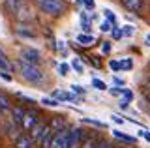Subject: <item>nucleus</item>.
<instances>
[{
    "mask_svg": "<svg viewBox=\"0 0 150 148\" xmlns=\"http://www.w3.org/2000/svg\"><path fill=\"white\" fill-rule=\"evenodd\" d=\"M2 4H4V10L15 19V23H30L36 17L28 0H4Z\"/></svg>",
    "mask_w": 150,
    "mask_h": 148,
    "instance_id": "f257e3e1",
    "label": "nucleus"
},
{
    "mask_svg": "<svg viewBox=\"0 0 150 148\" xmlns=\"http://www.w3.org/2000/svg\"><path fill=\"white\" fill-rule=\"evenodd\" d=\"M13 66H15L19 77H21L23 81L30 82V85H43L45 82V73L41 71L40 66H34V64H26V62H21V60H17V62H13Z\"/></svg>",
    "mask_w": 150,
    "mask_h": 148,
    "instance_id": "f03ea898",
    "label": "nucleus"
},
{
    "mask_svg": "<svg viewBox=\"0 0 150 148\" xmlns=\"http://www.w3.org/2000/svg\"><path fill=\"white\" fill-rule=\"evenodd\" d=\"M38 10L45 13L47 17H60L68 11V2L66 0H34Z\"/></svg>",
    "mask_w": 150,
    "mask_h": 148,
    "instance_id": "7ed1b4c3",
    "label": "nucleus"
},
{
    "mask_svg": "<svg viewBox=\"0 0 150 148\" xmlns=\"http://www.w3.org/2000/svg\"><path fill=\"white\" fill-rule=\"evenodd\" d=\"M19 60L26 64H34V66H40L43 62V56H41V51L36 47H23L19 49Z\"/></svg>",
    "mask_w": 150,
    "mask_h": 148,
    "instance_id": "20e7f679",
    "label": "nucleus"
},
{
    "mask_svg": "<svg viewBox=\"0 0 150 148\" xmlns=\"http://www.w3.org/2000/svg\"><path fill=\"white\" fill-rule=\"evenodd\" d=\"M13 32H15V36L25 38V39H36L38 38V32L30 23H15L13 25Z\"/></svg>",
    "mask_w": 150,
    "mask_h": 148,
    "instance_id": "39448f33",
    "label": "nucleus"
},
{
    "mask_svg": "<svg viewBox=\"0 0 150 148\" xmlns=\"http://www.w3.org/2000/svg\"><path fill=\"white\" fill-rule=\"evenodd\" d=\"M40 113L34 109H30V111H26L25 113V118H23V124H21V128L25 129V133H30L32 129H34L38 126V122H40Z\"/></svg>",
    "mask_w": 150,
    "mask_h": 148,
    "instance_id": "423d86ee",
    "label": "nucleus"
},
{
    "mask_svg": "<svg viewBox=\"0 0 150 148\" xmlns=\"http://www.w3.org/2000/svg\"><path fill=\"white\" fill-rule=\"evenodd\" d=\"M53 139H54V131L49 128V122H47V128L43 129V133L40 135V139L36 141V144L40 148H51L53 146Z\"/></svg>",
    "mask_w": 150,
    "mask_h": 148,
    "instance_id": "0eeeda50",
    "label": "nucleus"
},
{
    "mask_svg": "<svg viewBox=\"0 0 150 148\" xmlns=\"http://www.w3.org/2000/svg\"><path fill=\"white\" fill-rule=\"evenodd\" d=\"M81 144H83V129L71 128L69 129V139H68V148H81Z\"/></svg>",
    "mask_w": 150,
    "mask_h": 148,
    "instance_id": "6e6552de",
    "label": "nucleus"
},
{
    "mask_svg": "<svg viewBox=\"0 0 150 148\" xmlns=\"http://www.w3.org/2000/svg\"><path fill=\"white\" fill-rule=\"evenodd\" d=\"M51 98L56 99V101H75V103L81 101V98L75 96L71 90H69V92H66V90H53V92H51Z\"/></svg>",
    "mask_w": 150,
    "mask_h": 148,
    "instance_id": "1a4fd4ad",
    "label": "nucleus"
},
{
    "mask_svg": "<svg viewBox=\"0 0 150 148\" xmlns=\"http://www.w3.org/2000/svg\"><path fill=\"white\" fill-rule=\"evenodd\" d=\"M34 139L30 137V133H19V135L13 139V146L15 148H34Z\"/></svg>",
    "mask_w": 150,
    "mask_h": 148,
    "instance_id": "9d476101",
    "label": "nucleus"
},
{
    "mask_svg": "<svg viewBox=\"0 0 150 148\" xmlns=\"http://www.w3.org/2000/svg\"><path fill=\"white\" fill-rule=\"evenodd\" d=\"M68 139H69V129L66 128V129H62V131L54 133L53 146L51 148H68Z\"/></svg>",
    "mask_w": 150,
    "mask_h": 148,
    "instance_id": "9b49d317",
    "label": "nucleus"
},
{
    "mask_svg": "<svg viewBox=\"0 0 150 148\" xmlns=\"http://www.w3.org/2000/svg\"><path fill=\"white\" fill-rule=\"evenodd\" d=\"M11 122L15 124L17 128H21V124H23V118H25V113H26V109L25 107H21V105H15V107H11Z\"/></svg>",
    "mask_w": 150,
    "mask_h": 148,
    "instance_id": "f8f14e48",
    "label": "nucleus"
},
{
    "mask_svg": "<svg viewBox=\"0 0 150 148\" xmlns=\"http://www.w3.org/2000/svg\"><path fill=\"white\" fill-rule=\"evenodd\" d=\"M96 19L94 13H88V11H81V28L84 34H90L92 30V21Z\"/></svg>",
    "mask_w": 150,
    "mask_h": 148,
    "instance_id": "ddd939ff",
    "label": "nucleus"
},
{
    "mask_svg": "<svg viewBox=\"0 0 150 148\" xmlns=\"http://www.w3.org/2000/svg\"><path fill=\"white\" fill-rule=\"evenodd\" d=\"M120 2H122V6L131 13H139L144 6V0H120Z\"/></svg>",
    "mask_w": 150,
    "mask_h": 148,
    "instance_id": "4468645a",
    "label": "nucleus"
},
{
    "mask_svg": "<svg viewBox=\"0 0 150 148\" xmlns=\"http://www.w3.org/2000/svg\"><path fill=\"white\" fill-rule=\"evenodd\" d=\"M0 71H6V73H13V71H15L13 62H9V58L6 56V53H4L2 49H0Z\"/></svg>",
    "mask_w": 150,
    "mask_h": 148,
    "instance_id": "2eb2a0df",
    "label": "nucleus"
},
{
    "mask_svg": "<svg viewBox=\"0 0 150 148\" xmlns=\"http://www.w3.org/2000/svg\"><path fill=\"white\" fill-rule=\"evenodd\" d=\"M75 41H77L79 45H83V47H92V45L96 43V38H94L92 34H84V32H81V34L75 36Z\"/></svg>",
    "mask_w": 150,
    "mask_h": 148,
    "instance_id": "dca6fc26",
    "label": "nucleus"
},
{
    "mask_svg": "<svg viewBox=\"0 0 150 148\" xmlns=\"http://www.w3.org/2000/svg\"><path fill=\"white\" fill-rule=\"evenodd\" d=\"M133 101V92L131 90H128V88H122V92H120V101H118V105L122 109H128V105Z\"/></svg>",
    "mask_w": 150,
    "mask_h": 148,
    "instance_id": "f3484780",
    "label": "nucleus"
},
{
    "mask_svg": "<svg viewBox=\"0 0 150 148\" xmlns=\"http://www.w3.org/2000/svg\"><path fill=\"white\" fill-rule=\"evenodd\" d=\"M112 137H115L116 141H120V142H126V144H137V139H135V137L126 135V133L118 131V129H115V131H112Z\"/></svg>",
    "mask_w": 150,
    "mask_h": 148,
    "instance_id": "a211bd4d",
    "label": "nucleus"
},
{
    "mask_svg": "<svg viewBox=\"0 0 150 148\" xmlns=\"http://www.w3.org/2000/svg\"><path fill=\"white\" fill-rule=\"evenodd\" d=\"M11 101H9V98L6 94H0V114H4V113H9L11 111Z\"/></svg>",
    "mask_w": 150,
    "mask_h": 148,
    "instance_id": "6ab92c4d",
    "label": "nucleus"
},
{
    "mask_svg": "<svg viewBox=\"0 0 150 148\" xmlns=\"http://www.w3.org/2000/svg\"><path fill=\"white\" fill-rule=\"evenodd\" d=\"M49 128L53 129L54 133H58V131H62V129H66V122L62 118H58V116H54L53 120L49 122Z\"/></svg>",
    "mask_w": 150,
    "mask_h": 148,
    "instance_id": "aec40b11",
    "label": "nucleus"
},
{
    "mask_svg": "<svg viewBox=\"0 0 150 148\" xmlns=\"http://www.w3.org/2000/svg\"><path fill=\"white\" fill-rule=\"evenodd\" d=\"M45 128H47V122H43V120H40V122H38V126H36V128L30 131V137L34 139V142L38 141V139H40V135L43 133V129H45Z\"/></svg>",
    "mask_w": 150,
    "mask_h": 148,
    "instance_id": "412c9836",
    "label": "nucleus"
},
{
    "mask_svg": "<svg viewBox=\"0 0 150 148\" xmlns=\"http://www.w3.org/2000/svg\"><path fill=\"white\" fill-rule=\"evenodd\" d=\"M43 105H47V107H51V109H56V107H60V101H56V99H53L51 96H43V98L40 99Z\"/></svg>",
    "mask_w": 150,
    "mask_h": 148,
    "instance_id": "4be33fe9",
    "label": "nucleus"
},
{
    "mask_svg": "<svg viewBox=\"0 0 150 148\" xmlns=\"http://www.w3.org/2000/svg\"><path fill=\"white\" fill-rule=\"evenodd\" d=\"M118 62H120V71H131L133 69V60L131 58H122Z\"/></svg>",
    "mask_w": 150,
    "mask_h": 148,
    "instance_id": "5701e85b",
    "label": "nucleus"
},
{
    "mask_svg": "<svg viewBox=\"0 0 150 148\" xmlns=\"http://www.w3.org/2000/svg\"><path fill=\"white\" fill-rule=\"evenodd\" d=\"M81 148H100V141L94 139V137H90V139H86V141H83Z\"/></svg>",
    "mask_w": 150,
    "mask_h": 148,
    "instance_id": "b1692460",
    "label": "nucleus"
},
{
    "mask_svg": "<svg viewBox=\"0 0 150 148\" xmlns=\"http://www.w3.org/2000/svg\"><path fill=\"white\" fill-rule=\"evenodd\" d=\"M111 38L115 39V41H118V39L124 38V32H122V28H120L118 25H116V26H112V30H111Z\"/></svg>",
    "mask_w": 150,
    "mask_h": 148,
    "instance_id": "393cba45",
    "label": "nucleus"
},
{
    "mask_svg": "<svg viewBox=\"0 0 150 148\" xmlns=\"http://www.w3.org/2000/svg\"><path fill=\"white\" fill-rule=\"evenodd\" d=\"M69 66H71V68H73L77 73H84V66H83V62H81V60H79L77 56H75V58L71 60V64H69Z\"/></svg>",
    "mask_w": 150,
    "mask_h": 148,
    "instance_id": "a878e982",
    "label": "nucleus"
},
{
    "mask_svg": "<svg viewBox=\"0 0 150 148\" xmlns=\"http://www.w3.org/2000/svg\"><path fill=\"white\" fill-rule=\"evenodd\" d=\"M69 90H71L75 96H79V98H84V94H86V90H84L81 85H71V86H69Z\"/></svg>",
    "mask_w": 150,
    "mask_h": 148,
    "instance_id": "bb28decb",
    "label": "nucleus"
},
{
    "mask_svg": "<svg viewBox=\"0 0 150 148\" xmlns=\"http://www.w3.org/2000/svg\"><path fill=\"white\" fill-rule=\"evenodd\" d=\"M92 86L96 90H101V92H105V90H109V86L105 85V82H103L101 79H92Z\"/></svg>",
    "mask_w": 150,
    "mask_h": 148,
    "instance_id": "cd10ccee",
    "label": "nucleus"
},
{
    "mask_svg": "<svg viewBox=\"0 0 150 148\" xmlns=\"http://www.w3.org/2000/svg\"><path fill=\"white\" fill-rule=\"evenodd\" d=\"M103 19H107V21L111 23V25H115V26H116V15H115V13H112L111 10H103Z\"/></svg>",
    "mask_w": 150,
    "mask_h": 148,
    "instance_id": "c85d7f7f",
    "label": "nucleus"
},
{
    "mask_svg": "<svg viewBox=\"0 0 150 148\" xmlns=\"http://www.w3.org/2000/svg\"><path fill=\"white\" fill-rule=\"evenodd\" d=\"M83 122L84 124H90V126H96V128H100V129L105 128V122H100V120H94V118H83Z\"/></svg>",
    "mask_w": 150,
    "mask_h": 148,
    "instance_id": "c756f323",
    "label": "nucleus"
},
{
    "mask_svg": "<svg viewBox=\"0 0 150 148\" xmlns=\"http://www.w3.org/2000/svg\"><path fill=\"white\" fill-rule=\"evenodd\" d=\"M69 68H71V66H69L68 62H60V64H58V73H60L62 77H66V75L69 73Z\"/></svg>",
    "mask_w": 150,
    "mask_h": 148,
    "instance_id": "7c9ffc66",
    "label": "nucleus"
},
{
    "mask_svg": "<svg viewBox=\"0 0 150 148\" xmlns=\"http://www.w3.org/2000/svg\"><path fill=\"white\" fill-rule=\"evenodd\" d=\"M112 26H115V25H111V23L107 21V19H103V21L100 23V30H101V32H105V34H107V32H109V34H111Z\"/></svg>",
    "mask_w": 150,
    "mask_h": 148,
    "instance_id": "2f4dec72",
    "label": "nucleus"
},
{
    "mask_svg": "<svg viewBox=\"0 0 150 148\" xmlns=\"http://www.w3.org/2000/svg\"><path fill=\"white\" fill-rule=\"evenodd\" d=\"M81 4H83L84 8H86L88 11H92L94 8H96V0H81Z\"/></svg>",
    "mask_w": 150,
    "mask_h": 148,
    "instance_id": "473e14b6",
    "label": "nucleus"
},
{
    "mask_svg": "<svg viewBox=\"0 0 150 148\" xmlns=\"http://www.w3.org/2000/svg\"><path fill=\"white\" fill-rule=\"evenodd\" d=\"M15 96H17V98H21V99H25L26 103H36V99L32 98V96H26V94H23V92H17Z\"/></svg>",
    "mask_w": 150,
    "mask_h": 148,
    "instance_id": "72a5a7b5",
    "label": "nucleus"
},
{
    "mask_svg": "<svg viewBox=\"0 0 150 148\" xmlns=\"http://www.w3.org/2000/svg\"><path fill=\"white\" fill-rule=\"evenodd\" d=\"M122 32H124V36H133L135 34V28L131 25H126L124 28H122Z\"/></svg>",
    "mask_w": 150,
    "mask_h": 148,
    "instance_id": "f704fd0d",
    "label": "nucleus"
},
{
    "mask_svg": "<svg viewBox=\"0 0 150 148\" xmlns=\"http://www.w3.org/2000/svg\"><path fill=\"white\" fill-rule=\"evenodd\" d=\"M109 68L112 71H120V62L118 60H109Z\"/></svg>",
    "mask_w": 150,
    "mask_h": 148,
    "instance_id": "c9c22d12",
    "label": "nucleus"
},
{
    "mask_svg": "<svg viewBox=\"0 0 150 148\" xmlns=\"http://www.w3.org/2000/svg\"><path fill=\"white\" fill-rule=\"evenodd\" d=\"M112 85H115V86H118V88H122V86H124L126 85V81L124 79H120V77H112Z\"/></svg>",
    "mask_w": 150,
    "mask_h": 148,
    "instance_id": "e433bc0d",
    "label": "nucleus"
},
{
    "mask_svg": "<svg viewBox=\"0 0 150 148\" xmlns=\"http://www.w3.org/2000/svg\"><path fill=\"white\" fill-rule=\"evenodd\" d=\"M139 135L143 137V139H146V141L150 142V131H146V129L144 128H141V131H139Z\"/></svg>",
    "mask_w": 150,
    "mask_h": 148,
    "instance_id": "4c0bfd02",
    "label": "nucleus"
},
{
    "mask_svg": "<svg viewBox=\"0 0 150 148\" xmlns=\"http://www.w3.org/2000/svg\"><path fill=\"white\" fill-rule=\"evenodd\" d=\"M0 79H4V81H13V75H11V73H6V71H0Z\"/></svg>",
    "mask_w": 150,
    "mask_h": 148,
    "instance_id": "58836bf2",
    "label": "nucleus"
},
{
    "mask_svg": "<svg viewBox=\"0 0 150 148\" xmlns=\"http://www.w3.org/2000/svg\"><path fill=\"white\" fill-rule=\"evenodd\" d=\"M107 92H109L111 96H118V98H120V92H122V88H118V86H115V88H109Z\"/></svg>",
    "mask_w": 150,
    "mask_h": 148,
    "instance_id": "ea45409f",
    "label": "nucleus"
},
{
    "mask_svg": "<svg viewBox=\"0 0 150 148\" xmlns=\"http://www.w3.org/2000/svg\"><path fill=\"white\" fill-rule=\"evenodd\" d=\"M101 51H103L105 54H109V53H111V43H109V41H105V43H101Z\"/></svg>",
    "mask_w": 150,
    "mask_h": 148,
    "instance_id": "a19ab883",
    "label": "nucleus"
},
{
    "mask_svg": "<svg viewBox=\"0 0 150 148\" xmlns=\"http://www.w3.org/2000/svg\"><path fill=\"white\" fill-rule=\"evenodd\" d=\"M111 118H112V122H116V124H124V118H122L120 114H111Z\"/></svg>",
    "mask_w": 150,
    "mask_h": 148,
    "instance_id": "79ce46f5",
    "label": "nucleus"
},
{
    "mask_svg": "<svg viewBox=\"0 0 150 148\" xmlns=\"http://www.w3.org/2000/svg\"><path fill=\"white\" fill-rule=\"evenodd\" d=\"M100 148H112V144H111V142H105V141H103V142H100Z\"/></svg>",
    "mask_w": 150,
    "mask_h": 148,
    "instance_id": "37998d69",
    "label": "nucleus"
},
{
    "mask_svg": "<svg viewBox=\"0 0 150 148\" xmlns=\"http://www.w3.org/2000/svg\"><path fill=\"white\" fill-rule=\"evenodd\" d=\"M146 43L150 45V32H148V34H146Z\"/></svg>",
    "mask_w": 150,
    "mask_h": 148,
    "instance_id": "c03bdc74",
    "label": "nucleus"
},
{
    "mask_svg": "<svg viewBox=\"0 0 150 148\" xmlns=\"http://www.w3.org/2000/svg\"><path fill=\"white\" fill-rule=\"evenodd\" d=\"M146 86H148V88H150V75H148V81H146Z\"/></svg>",
    "mask_w": 150,
    "mask_h": 148,
    "instance_id": "a18cd8bd",
    "label": "nucleus"
},
{
    "mask_svg": "<svg viewBox=\"0 0 150 148\" xmlns=\"http://www.w3.org/2000/svg\"><path fill=\"white\" fill-rule=\"evenodd\" d=\"M146 99H148V105H150V94H148V98H146Z\"/></svg>",
    "mask_w": 150,
    "mask_h": 148,
    "instance_id": "49530a36",
    "label": "nucleus"
},
{
    "mask_svg": "<svg viewBox=\"0 0 150 148\" xmlns=\"http://www.w3.org/2000/svg\"><path fill=\"white\" fill-rule=\"evenodd\" d=\"M73 2H81V0H73Z\"/></svg>",
    "mask_w": 150,
    "mask_h": 148,
    "instance_id": "de8ad7c7",
    "label": "nucleus"
}]
</instances>
